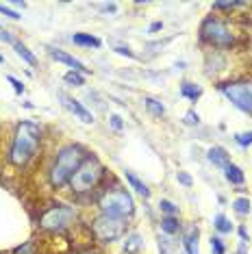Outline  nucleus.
Here are the masks:
<instances>
[{
  "label": "nucleus",
  "mask_w": 252,
  "mask_h": 254,
  "mask_svg": "<svg viewBox=\"0 0 252 254\" xmlns=\"http://www.w3.org/2000/svg\"><path fill=\"white\" fill-rule=\"evenodd\" d=\"M237 254H246V248L242 246V248H239V252H237Z\"/></svg>",
  "instance_id": "nucleus-40"
},
{
  "label": "nucleus",
  "mask_w": 252,
  "mask_h": 254,
  "mask_svg": "<svg viewBox=\"0 0 252 254\" xmlns=\"http://www.w3.org/2000/svg\"><path fill=\"white\" fill-rule=\"evenodd\" d=\"M0 13H4V15H9L11 20H20L22 15L20 13H15V11H11L9 7H4V4H0Z\"/></svg>",
  "instance_id": "nucleus-28"
},
{
  "label": "nucleus",
  "mask_w": 252,
  "mask_h": 254,
  "mask_svg": "<svg viewBox=\"0 0 252 254\" xmlns=\"http://www.w3.org/2000/svg\"><path fill=\"white\" fill-rule=\"evenodd\" d=\"M202 37L213 46H231L233 44V35L228 33V28L222 24L220 20H213V18H209L202 24Z\"/></svg>",
  "instance_id": "nucleus-8"
},
{
  "label": "nucleus",
  "mask_w": 252,
  "mask_h": 254,
  "mask_svg": "<svg viewBox=\"0 0 252 254\" xmlns=\"http://www.w3.org/2000/svg\"><path fill=\"white\" fill-rule=\"evenodd\" d=\"M100 209H102V215H111V217H128L130 213L135 211V202L130 198L128 191L124 189H116V191H109L102 195L100 200Z\"/></svg>",
  "instance_id": "nucleus-3"
},
{
  "label": "nucleus",
  "mask_w": 252,
  "mask_h": 254,
  "mask_svg": "<svg viewBox=\"0 0 252 254\" xmlns=\"http://www.w3.org/2000/svg\"><path fill=\"white\" fill-rule=\"evenodd\" d=\"M59 98L63 100V105L70 109V111H72L74 115H76V118L81 120V122H85V124H91V122H94V115H91V113H89L87 109H85L78 100H74V98H70L67 94H59Z\"/></svg>",
  "instance_id": "nucleus-9"
},
{
  "label": "nucleus",
  "mask_w": 252,
  "mask_h": 254,
  "mask_svg": "<svg viewBox=\"0 0 252 254\" xmlns=\"http://www.w3.org/2000/svg\"><path fill=\"white\" fill-rule=\"evenodd\" d=\"M72 219H74V211L70 206H53V209H48L42 215L39 226L46 230H61V228H65Z\"/></svg>",
  "instance_id": "nucleus-7"
},
{
  "label": "nucleus",
  "mask_w": 252,
  "mask_h": 254,
  "mask_svg": "<svg viewBox=\"0 0 252 254\" xmlns=\"http://www.w3.org/2000/svg\"><path fill=\"white\" fill-rule=\"evenodd\" d=\"M239 235H242V239H244V241L248 239V233H246V228H239Z\"/></svg>",
  "instance_id": "nucleus-37"
},
{
  "label": "nucleus",
  "mask_w": 252,
  "mask_h": 254,
  "mask_svg": "<svg viewBox=\"0 0 252 254\" xmlns=\"http://www.w3.org/2000/svg\"><path fill=\"white\" fill-rule=\"evenodd\" d=\"M126 181L130 183V187H133V189H135V191L139 193V195H144V198H148V195H150V189H148L146 185L141 183L139 178H137V176L133 174V172H126Z\"/></svg>",
  "instance_id": "nucleus-15"
},
{
  "label": "nucleus",
  "mask_w": 252,
  "mask_h": 254,
  "mask_svg": "<svg viewBox=\"0 0 252 254\" xmlns=\"http://www.w3.org/2000/svg\"><path fill=\"white\" fill-rule=\"evenodd\" d=\"M83 161H85V154L78 146L63 148L55 161V165H53V172H50V183H53L55 187H61L67 178L74 176V172L81 167Z\"/></svg>",
  "instance_id": "nucleus-2"
},
{
  "label": "nucleus",
  "mask_w": 252,
  "mask_h": 254,
  "mask_svg": "<svg viewBox=\"0 0 252 254\" xmlns=\"http://www.w3.org/2000/svg\"><path fill=\"white\" fill-rule=\"evenodd\" d=\"M159 28H161V22H154V24L150 26V31H159Z\"/></svg>",
  "instance_id": "nucleus-38"
},
{
  "label": "nucleus",
  "mask_w": 252,
  "mask_h": 254,
  "mask_svg": "<svg viewBox=\"0 0 252 254\" xmlns=\"http://www.w3.org/2000/svg\"><path fill=\"white\" fill-rule=\"evenodd\" d=\"M91 230H94V237L100 241V244H111V241H118L120 237H124L126 222L120 217L100 215L98 219H94Z\"/></svg>",
  "instance_id": "nucleus-5"
},
{
  "label": "nucleus",
  "mask_w": 252,
  "mask_h": 254,
  "mask_svg": "<svg viewBox=\"0 0 252 254\" xmlns=\"http://www.w3.org/2000/svg\"><path fill=\"white\" fill-rule=\"evenodd\" d=\"M213 226H215L217 230H220V233H231V230H233V224L228 222L226 215H222V213H220V215H215V219H213Z\"/></svg>",
  "instance_id": "nucleus-19"
},
{
  "label": "nucleus",
  "mask_w": 252,
  "mask_h": 254,
  "mask_svg": "<svg viewBox=\"0 0 252 254\" xmlns=\"http://www.w3.org/2000/svg\"><path fill=\"white\" fill-rule=\"evenodd\" d=\"M65 83H70V85H74V87H81V85H85V78L81 76V74H78L76 70H72V72H67L65 76Z\"/></svg>",
  "instance_id": "nucleus-20"
},
{
  "label": "nucleus",
  "mask_w": 252,
  "mask_h": 254,
  "mask_svg": "<svg viewBox=\"0 0 252 254\" xmlns=\"http://www.w3.org/2000/svg\"><path fill=\"white\" fill-rule=\"evenodd\" d=\"M144 102H146V109L154 115V118H161V115L165 113V107H163L159 100H154V98H146Z\"/></svg>",
  "instance_id": "nucleus-18"
},
{
  "label": "nucleus",
  "mask_w": 252,
  "mask_h": 254,
  "mask_svg": "<svg viewBox=\"0 0 252 254\" xmlns=\"http://www.w3.org/2000/svg\"><path fill=\"white\" fill-rule=\"evenodd\" d=\"M76 254H96V252H91V250H85V252H76Z\"/></svg>",
  "instance_id": "nucleus-39"
},
{
  "label": "nucleus",
  "mask_w": 252,
  "mask_h": 254,
  "mask_svg": "<svg viewBox=\"0 0 252 254\" xmlns=\"http://www.w3.org/2000/svg\"><path fill=\"white\" fill-rule=\"evenodd\" d=\"M233 206H235V211H237L239 215H246V213L250 211V200L248 198H237L233 202Z\"/></svg>",
  "instance_id": "nucleus-23"
},
{
  "label": "nucleus",
  "mask_w": 252,
  "mask_h": 254,
  "mask_svg": "<svg viewBox=\"0 0 252 254\" xmlns=\"http://www.w3.org/2000/svg\"><path fill=\"white\" fill-rule=\"evenodd\" d=\"M159 209H161L163 213H168V215H174V217H176V213H179V206H176L174 202H170V200L159 202Z\"/></svg>",
  "instance_id": "nucleus-24"
},
{
  "label": "nucleus",
  "mask_w": 252,
  "mask_h": 254,
  "mask_svg": "<svg viewBox=\"0 0 252 254\" xmlns=\"http://www.w3.org/2000/svg\"><path fill=\"white\" fill-rule=\"evenodd\" d=\"M161 228H163V233H165V235H174V233H179V219H176L174 215L163 217Z\"/></svg>",
  "instance_id": "nucleus-17"
},
{
  "label": "nucleus",
  "mask_w": 252,
  "mask_h": 254,
  "mask_svg": "<svg viewBox=\"0 0 252 254\" xmlns=\"http://www.w3.org/2000/svg\"><path fill=\"white\" fill-rule=\"evenodd\" d=\"M211 252L213 254H224L226 252V248H224V244H222L220 237H211Z\"/></svg>",
  "instance_id": "nucleus-25"
},
{
  "label": "nucleus",
  "mask_w": 252,
  "mask_h": 254,
  "mask_svg": "<svg viewBox=\"0 0 252 254\" xmlns=\"http://www.w3.org/2000/svg\"><path fill=\"white\" fill-rule=\"evenodd\" d=\"M244 2H215V9H231V7H242Z\"/></svg>",
  "instance_id": "nucleus-29"
},
{
  "label": "nucleus",
  "mask_w": 252,
  "mask_h": 254,
  "mask_svg": "<svg viewBox=\"0 0 252 254\" xmlns=\"http://www.w3.org/2000/svg\"><path fill=\"white\" fill-rule=\"evenodd\" d=\"M31 250H33V246H31V244H26V246H24V250L20 248V250H15V254H31Z\"/></svg>",
  "instance_id": "nucleus-36"
},
{
  "label": "nucleus",
  "mask_w": 252,
  "mask_h": 254,
  "mask_svg": "<svg viewBox=\"0 0 252 254\" xmlns=\"http://www.w3.org/2000/svg\"><path fill=\"white\" fill-rule=\"evenodd\" d=\"M181 94H183V96H187V98H191V100H196V98L200 96V89L196 87V85H191V83H183Z\"/></svg>",
  "instance_id": "nucleus-22"
},
{
  "label": "nucleus",
  "mask_w": 252,
  "mask_h": 254,
  "mask_svg": "<svg viewBox=\"0 0 252 254\" xmlns=\"http://www.w3.org/2000/svg\"><path fill=\"white\" fill-rule=\"evenodd\" d=\"M0 63H2V57H0Z\"/></svg>",
  "instance_id": "nucleus-41"
},
{
  "label": "nucleus",
  "mask_w": 252,
  "mask_h": 254,
  "mask_svg": "<svg viewBox=\"0 0 252 254\" xmlns=\"http://www.w3.org/2000/svg\"><path fill=\"white\" fill-rule=\"evenodd\" d=\"M13 46H15V53H18V55H20L24 61H28V63H35V61H37V59H35V55H33V53H28V48H26V46H22V44H18V42H15Z\"/></svg>",
  "instance_id": "nucleus-21"
},
{
  "label": "nucleus",
  "mask_w": 252,
  "mask_h": 254,
  "mask_svg": "<svg viewBox=\"0 0 252 254\" xmlns=\"http://www.w3.org/2000/svg\"><path fill=\"white\" fill-rule=\"evenodd\" d=\"M187 124H198V113L189 111V113H187Z\"/></svg>",
  "instance_id": "nucleus-34"
},
{
  "label": "nucleus",
  "mask_w": 252,
  "mask_h": 254,
  "mask_svg": "<svg viewBox=\"0 0 252 254\" xmlns=\"http://www.w3.org/2000/svg\"><path fill=\"white\" fill-rule=\"evenodd\" d=\"M209 161L213 165H217V167H226L231 161H228V152L224 148H220V146H215V148H211L209 150Z\"/></svg>",
  "instance_id": "nucleus-13"
},
{
  "label": "nucleus",
  "mask_w": 252,
  "mask_h": 254,
  "mask_svg": "<svg viewBox=\"0 0 252 254\" xmlns=\"http://www.w3.org/2000/svg\"><path fill=\"white\" fill-rule=\"evenodd\" d=\"M176 178H179V183H183V185H191V176L189 174H185V172H179V174H176Z\"/></svg>",
  "instance_id": "nucleus-31"
},
{
  "label": "nucleus",
  "mask_w": 252,
  "mask_h": 254,
  "mask_svg": "<svg viewBox=\"0 0 252 254\" xmlns=\"http://www.w3.org/2000/svg\"><path fill=\"white\" fill-rule=\"evenodd\" d=\"M224 172H226V181L228 183H233V185H242L244 183V172L239 170L237 165H233V163H228L226 167H224Z\"/></svg>",
  "instance_id": "nucleus-14"
},
{
  "label": "nucleus",
  "mask_w": 252,
  "mask_h": 254,
  "mask_svg": "<svg viewBox=\"0 0 252 254\" xmlns=\"http://www.w3.org/2000/svg\"><path fill=\"white\" fill-rule=\"evenodd\" d=\"M222 94L239 111L252 113V83H226V85H222Z\"/></svg>",
  "instance_id": "nucleus-6"
},
{
  "label": "nucleus",
  "mask_w": 252,
  "mask_h": 254,
  "mask_svg": "<svg viewBox=\"0 0 252 254\" xmlns=\"http://www.w3.org/2000/svg\"><path fill=\"white\" fill-rule=\"evenodd\" d=\"M159 250L161 254H172V241L168 237H159Z\"/></svg>",
  "instance_id": "nucleus-27"
},
{
  "label": "nucleus",
  "mask_w": 252,
  "mask_h": 254,
  "mask_svg": "<svg viewBox=\"0 0 252 254\" xmlns=\"http://www.w3.org/2000/svg\"><path fill=\"white\" fill-rule=\"evenodd\" d=\"M144 248V241H141V235L139 233H130L124 241V254H137Z\"/></svg>",
  "instance_id": "nucleus-12"
},
{
  "label": "nucleus",
  "mask_w": 252,
  "mask_h": 254,
  "mask_svg": "<svg viewBox=\"0 0 252 254\" xmlns=\"http://www.w3.org/2000/svg\"><path fill=\"white\" fill-rule=\"evenodd\" d=\"M50 57H53V59H57V61H61V63H65V65L74 67V70H76V72L85 70L81 61H78V59H74V57H70V55H65V53H63V50H50Z\"/></svg>",
  "instance_id": "nucleus-11"
},
{
  "label": "nucleus",
  "mask_w": 252,
  "mask_h": 254,
  "mask_svg": "<svg viewBox=\"0 0 252 254\" xmlns=\"http://www.w3.org/2000/svg\"><path fill=\"white\" fill-rule=\"evenodd\" d=\"M235 141H237L239 146H250L252 143V132H239V135H235Z\"/></svg>",
  "instance_id": "nucleus-26"
},
{
  "label": "nucleus",
  "mask_w": 252,
  "mask_h": 254,
  "mask_svg": "<svg viewBox=\"0 0 252 254\" xmlns=\"http://www.w3.org/2000/svg\"><path fill=\"white\" fill-rule=\"evenodd\" d=\"M39 139H42V130L37 124L33 122H22L15 130V139L11 146V163L13 165H24L35 157L37 148H39Z\"/></svg>",
  "instance_id": "nucleus-1"
},
{
  "label": "nucleus",
  "mask_w": 252,
  "mask_h": 254,
  "mask_svg": "<svg viewBox=\"0 0 252 254\" xmlns=\"http://www.w3.org/2000/svg\"><path fill=\"white\" fill-rule=\"evenodd\" d=\"M72 42L78 44V46H89V48H98V46H100V39L98 37L85 35V33H76V35H72Z\"/></svg>",
  "instance_id": "nucleus-16"
},
{
  "label": "nucleus",
  "mask_w": 252,
  "mask_h": 254,
  "mask_svg": "<svg viewBox=\"0 0 252 254\" xmlns=\"http://www.w3.org/2000/svg\"><path fill=\"white\" fill-rule=\"evenodd\" d=\"M198 237H200V230H198V226L187 228L185 239H183V244H185V250H187V254H200V252H198Z\"/></svg>",
  "instance_id": "nucleus-10"
},
{
  "label": "nucleus",
  "mask_w": 252,
  "mask_h": 254,
  "mask_svg": "<svg viewBox=\"0 0 252 254\" xmlns=\"http://www.w3.org/2000/svg\"><path fill=\"white\" fill-rule=\"evenodd\" d=\"M111 126L116 130H120L122 128V118H120V115H111Z\"/></svg>",
  "instance_id": "nucleus-33"
},
{
  "label": "nucleus",
  "mask_w": 252,
  "mask_h": 254,
  "mask_svg": "<svg viewBox=\"0 0 252 254\" xmlns=\"http://www.w3.org/2000/svg\"><path fill=\"white\" fill-rule=\"evenodd\" d=\"M9 80H11V85H13V89L18 91V94H22V91H24V85L20 83L18 78H13V76H9Z\"/></svg>",
  "instance_id": "nucleus-32"
},
{
  "label": "nucleus",
  "mask_w": 252,
  "mask_h": 254,
  "mask_svg": "<svg viewBox=\"0 0 252 254\" xmlns=\"http://www.w3.org/2000/svg\"><path fill=\"white\" fill-rule=\"evenodd\" d=\"M118 55H126V57H133V53H130L128 48H124V46H120V48H116Z\"/></svg>",
  "instance_id": "nucleus-35"
},
{
  "label": "nucleus",
  "mask_w": 252,
  "mask_h": 254,
  "mask_svg": "<svg viewBox=\"0 0 252 254\" xmlns=\"http://www.w3.org/2000/svg\"><path fill=\"white\" fill-rule=\"evenodd\" d=\"M0 42H7V44H15V42H13V37L9 35V31H4L2 26H0Z\"/></svg>",
  "instance_id": "nucleus-30"
},
{
  "label": "nucleus",
  "mask_w": 252,
  "mask_h": 254,
  "mask_svg": "<svg viewBox=\"0 0 252 254\" xmlns=\"http://www.w3.org/2000/svg\"><path fill=\"white\" fill-rule=\"evenodd\" d=\"M100 176H102L100 161L94 159V157H89V159L83 161L81 167H78L76 172H74V176L70 178V185H72L74 191L83 193V191H89L91 187H96L98 181H100Z\"/></svg>",
  "instance_id": "nucleus-4"
}]
</instances>
